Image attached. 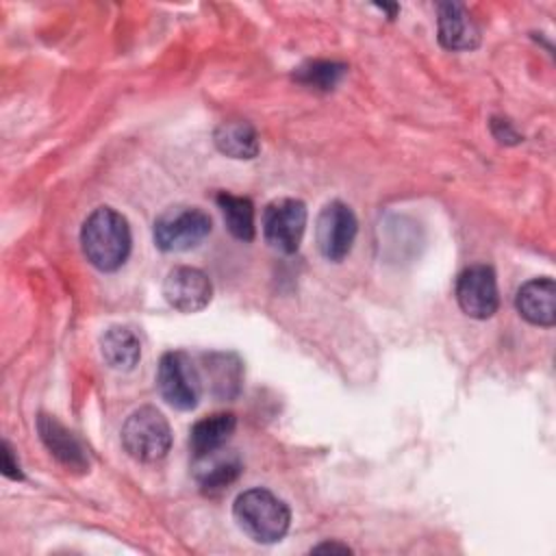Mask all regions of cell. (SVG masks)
Returning a JSON list of instances; mask_svg holds the SVG:
<instances>
[{
    "label": "cell",
    "mask_w": 556,
    "mask_h": 556,
    "mask_svg": "<svg viewBox=\"0 0 556 556\" xmlns=\"http://www.w3.org/2000/svg\"><path fill=\"white\" fill-rule=\"evenodd\" d=\"M491 130H493V135L500 139V141H506V143H517L521 137H519V132L510 126V122H506V119H491Z\"/></svg>",
    "instance_id": "cell-21"
},
{
    "label": "cell",
    "mask_w": 556,
    "mask_h": 556,
    "mask_svg": "<svg viewBox=\"0 0 556 556\" xmlns=\"http://www.w3.org/2000/svg\"><path fill=\"white\" fill-rule=\"evenodd\" d=\"M80 243L87 261L96 269H119L130 254V228L126 217L111 206H98L83 222Z\"/></svg>",
    "instance_id": "cell-1"
},
{
    "label": "cell",
    "mask_w": 556,
    "mask_h": 556,
    "mask_svg": "<svg viewBox=\"0 0 556 556\" xmlns=\"http://www.w3.org/2000/svg\"><path fill=\"white\" fill-rule=\"evenodd\" d=\"M515 306L519 315L543 328H552L556 324V285L549 276L532 278L523 282L517 291Z\"/></svg>",
    "instance_id": "cell-12"
},
{
    "label": "cell",
    "mask_w": 556,
    "mask_h": 556,
    "mask_svg": "<svg viewBox=\"0 0 556 556\" xmlns=\"http://www.w3.org/2000/svg\"><path fill=\"white\" fill-rule=\"evenodd\" d=\"M439 41L447 50H473L480 43V30L467 9L458 2H441L437 7Z\"/></svg>",
    "instance_id": "cell-13"
},
{
    "label": "cell",
    "mask_w": 556,
    "mask_h": 556,
    "mask_svg": "<svg viewBox=\"0 0 556 556\" xmlns=\"http://www.w3.org/2000/svg\"><path fill=\"white\" fill-rule=\"evenodd\" d=\"M228 232L239 241L254 239V204L245 195L219 191L215 198Z\"/></svg>",
    "instance_id": "cell-18"
},
{
    "label": "cell",
    "mask_w": 556,
    "mask_h": 556,
    "mask_svg": "<svg viewBox=\"0 0 556 556\" xmlns=\"http://www.w3.org/2000/svg\"><path fill=\"white\" fill-rule=\"evenodd\" d=\"M239 528L256 543L280 541L291 523L289 506L263 486L243 491L232 506Z\"/></svg>",
    "instance_id": "cell-2"
},
{
    "label": "cell",
    "mask_w": 556,
    "mask_h": 556,
    "mask_svg": "<svg viewBox=\"0 0 556 556\" xmlns=\"http://www.w3.org/2000/svg\"><path fill=\"white\" fill-rule=\"evenodd\" d=\"M345 74V65L343 63H334V61H311L304 63L295 70L293 78L311 89H319V91H330L337 87V83L343 78Z\"/></svg>",
    "instance_id": "cell-19"
},
{
    "label": "cell",
    "mask_w": 556,
    "mask_h": 556,
    "mask_svg": "<svg viewBox=\"0 0 556 556\" xmlns=\"http://www.w3.org/2000/svg\"><path fill=\"white\" fill-rule=\"evenodd\" d=\"M163 295L172 308L180 313H198L211 302L213 285L202 269L178 265L167 271L163 280Z\"/></svg>",
    "instance_id": "cell-9"
},
{
    "label": "cell",
    "mask_w": 556,
    "mask_h": 556,
    "mask_svg": "<svg viewBox=\"0 0 556 556\" xmlns=\"http://www.w3.org/2000/svg\"><path fill=\"white\" fill-rule=\"evenodd\" d=\"M456 300L465 315L473 319H489L500 306L495 271L489 265H471L460 271L456 280Z\"/></svg>",
    "instance_id": "cell-8"
},
{
    "label": "cell",
    "mask_w": 556,
    "mask_h": 556,
    "mask_svg": "<svg viewBox=\"0 0 556 556\" xmlns=\"http://www.w3.org/2000/svg\"><path fill=\"white\" fill-rule=\"evenodd\" d=\"M122 445L139 463H156L172 447V428L161 410L141 406L132 410L122 426Z\"/></svg>",
    "instance_id": "cell-3"
},
{
    "label": "cell",
    "mask_w": 556,
    "mask_h": 556,
    "mask_svg": "<svg viewBox=\"0 0 556 556\" xmlns=\"http://www.w3.org/2000/svg\"><path fill=\"white\" fill-rule=\"evenodd\" d=\"M37 430H39V437H41L43 445L48 447V452L63 467H67L70 471H76V473L89 471V460H87V452H85L83 443L59 419L41 413L37 417Z\"/></svg>",
    "instance_id": "cell-11"
},
{
    "label": "cell",
    "mask_w": 556,
    "mask_h": 556,
    "mask_svg": "<svg viewBox=\"0 0 556 556\" xmlns=\"http://www.w3.org/2000/svg\"><path fill=\"white\" fill-rule=\"evenodd\" d=\"M213 224L198 206H172L154 222V243L163 252H187L200 245Z\"/></svg>",
    "instance_id": "cell-4"
},
{
    "label": "cell",
    "mask_w": 556,
    "mask_h": 556,
    "mask_svg": "<svg viewBox=\"0 0 556 556\" xmlns=\"http://www.w3.org/2000/svg\"><path fill=\"white\" fill-rule=\"evenodd\" d=\"M202 389L219 400H230L239 393L243 369L241 361L232 352H208L200 356L198 363Z\"/></svg>",
    "instance_id": "cell-10"
},
{
    "label": "cell",
    "mask_w": 556,
    "mask_h": 556,
    "mask_svg": "<svg viewBox=\"0 0 556 556\" xmlns=\"http://www.w3.org/2000/svg\"><path fill=\"white\" fill-rule=\"evenodd\" d=\"M306 228V204L295 198H278L263 211V237L280 254H293L300 248Z\"/></svg>",
    "instance_id": "cell-6"
},
{
    "label": "cell",
    "mask_w": 556,
    "mask_h": 556,
    "mask_svg": "<svg viewBox=\"0 0 556 556\" xmlns=\"http://www.w3.org/2000/svg\"><path fill=\"white\" fill-rule=\"evenodd\" d=\"M356 232H358V222L354 211L348 204L332 200L321 208L315 224L317 250L326 261L339 263L350 254Z\"/></svg>",
    "instance_id": "cell-7"
},
{
    "label": "cell",
    "mask_w": 556,
    "mask_h": 556,
    "mask_svg": "<svg viewBox=\"0 0 556 556\" xmlns=\"http://www.w3.org/2000/svg\"><path fill=\"white\" fill-rule=\"evenodd\" d=\"M0 465H2V473H4L7 478H11V480H22V478H24V476H22V469H20V463H17V458L13 456V450H11V445H9L7 441L2 443Z\"/></svg>",
    "instance_id": "cell-20"
},
{
    "label": "cell",
    "mask_w": 556,
    "mask_h": 556,
    "mask_svg": "<svg viewBox=\"0 0 556 556\" xmlns=\"http://www.w3.org/2000/svg\"><path fill=\"white\" fill-rule=\"evenodd\" d=\"M311 552H341V554H350L352 549L348 545H339V543H321V545L313 547Z\"/></svg>",
    "instance_id": "cell-22"
},
{
    "label": "cell",
    "mask_w": 556,
    "mask_h": 556,
    "mask_svg": "<svg viewBox=\"0 0 556 556\" xmlns=\"http://www.w3.org/2000/svg\"><path fill=\"white\" fill-rule=\"evenodd\" d=\"M156 387L161 397L176 410H191L198 406L202 380L198 365L185 352H165L159 361Z\"/></svg>",
    "instance_id": "cell-5"
},
{
    "label": "cell",
    "mask_w": 556,
    "mask_h": 556,
    "mask_svg": "<svg viewBox=\"0 0 556 556\" xmlns=\"http://www.w3.org/2000/svg\"><path fill=\"white\" fill-rule=\"evenodd\" d=\"M237 428V417L232 413H213L202 417L191 426L189 432V450L193 458L206 456L211 452L222 450Z\"/></svg>",
    "instance_id": "cell-15"
},
{
    "label": "cell",
    "mask_w": 556,
    "mask_h": 556,
    "mask_svg": "<svg viewBox=\"0 0 556 556\" xmlns=\"http://www.w3.org/2000/svg\"><path fill=\"white\" fill-rule=\"evenodd\" d=\"M213 141L217 150L230 159H254L261 150L256 130L241 119L219 124L213 132Z\"/></svg>",
    "instance_id": "cell-17"
},
{
    "label": "cell",
    "mask_w": 556,
    "mask_h": 556,
    "mask_svg": "<svg viewBox=\"0 0 556 556\" xmlns=\"http://www.w3.org/2000/svg\"><path fill=\"white\" fill-rule=\"evenodd\" d=\"M100 354L115 371H130L141 358V341L128 326H111L100 337Z\"/></svg>",
    "instance_id": "cell-16"
},
{
    "label": "cell",
    "mask_w": 556,
    "mask_h": 556,
    "mask_svg": "<svg viewBox=\"0 0 556 556\" xmlns=\"http://www.w3.org/2000/svg\"><path fill=\"white\" fill-rule=\"evenodd\" d=\"M193 473L202 493L217 495L239 478L241 460L235 452H228L222 447L206 456L193 458Z\"/></svg>",
    "instance_id": "cell-14"
}]
</instances>
